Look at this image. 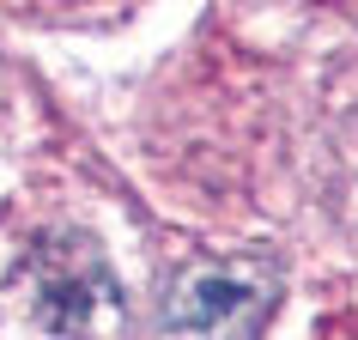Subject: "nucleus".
<instances>
[{
  "label": "nucleus",
  "instance_id": "f257e3e1",
  "mask_svg": "<svg viewBox=\"0 0 358 340\" xmlns=\"http://www.w3.org/2000/svg\"><path fill=\"white\" fill-rule=\"evenodd\" d=\"M280 285L255 262H194L158 304V340H255Z\"/></svg>",
  "mask_w": 358,
  "mask_h": 340
},
{
  "label": "nucleus",
  "instance_id": "f03ea898",
  "mask_svg": "<svg viewBox=\"0 0 358 340\" xmlns=\"http://www.w3.org/2000/svg\"><path fill=\"white\" fill-rule=\"evenodd\" d=\"M24 285H31V316L61 340H103L122 316L115 274L85 237H49L43 249H31Z\"/></svg>",
  "mask_w": 358,
  "mask_h": 340
}]
</instances>
